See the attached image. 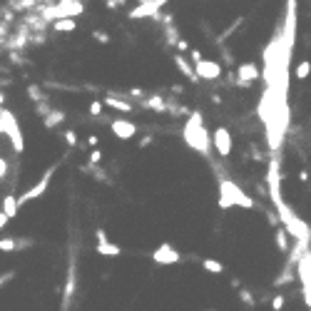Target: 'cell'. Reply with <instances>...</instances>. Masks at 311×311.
<instances>
[{
	"instance_id": "obj_1",
	"label": "cell",
	"mask_w": 311,
	"mask_h": 311,
	"mask_svg": "<svg viewBox=\"0 0 311 311\" xmlns=\"http://www.w3.org/2000/svg\"><path fill=\"white\" fill-rule=\"evenodd\" d=\"M184 142H187V147H192L195 152L199 155L209 157V142H212V135L207 132V127H204V119L199 112H192L189 119H187V125H184Z\"/></svg>"
},
{
	"instance_id": "obj_2",
	"label": "cell",
	"mask_w": 311,
	"mask_h": 311,
	"mask_svg": "<svg viewBox=\"0 0 311 311\" xmlns=\"http://www.w3.org/2000/svg\"><path fill=\"white\" fill-rule=\"evenodd\" d=\"M229 207H242V209H254V199L236 182L219 177V209H229Z\"/></svg>"
},
{
	"instance_id": "obj_3",
	"label": "cell",
	"mask_w": 311,
	"mask_h": 311,
	"mask_svg": "<svg viewBox=\"0 0 311 311\" xmlns=\"http://www.w3.org/2000/svg\"><path fill=\"white\" fill-rule=\"evenodd\" d=\"M0 132L8 135V139H10V145H13L15 152L25 150V139H22V132H20L18 117L13 115L10 110H3V115H0Z\"/></svg>"
},
{
	"instance_id": "obj_4",
	"label": "cell",
	"mask_w": 311,
	"mask_h": 311,
	"mask_svg": "<svg viewBox=\"0 0 311 311\" xmlns=\"http://www.w3.org/2000/svg\"><path fill=\"white\" fill-rule=\"evenodd\" d=\"M276 209H279V214H281V222L286 224V232L292 234V236H296L299 242H306V239H309V227H306V224H304V222H301L286 204H279Z\"/></svg>"
},
{
	"instance_id": "obj_5",
	"label": "cell",
	"mask_w": 311,
	"mask_h": 311,
	"mask_svg": "<svg viewBox=\"0 0 311 311\" xmlns=\"http://www.w3.org/2000/svg\"><path fill=\"white\" fill-rule=\"evenodd\" d=\"M296 276L301 281V294H304V304L311 309V252H306L299 256V264H296Z\"/></svg>"
},
{
	"instance_id": "obj_6",
	"label": "cell",
	"mask_w": 311,
	"mask_h": 311,
	"mask_svg": "<svg viewBox=\"0 0 311 311\" xmlns=\"http://www.w3.org/2000/svg\"><path fill=\"white\" fill-rule=\"evenodd\" d=\"M55 170H58V164H53L45 175L40 177L38 182L30 187V189H25L22 195L18 197V207L20 204H28V202H33V199H40V197H45V192H47V187H50V182H53V175H55Z\"/></svg>"
},
{
	"instance_id": "obj_7",
	"label": "cell",
	"mask_w": 311,
	"mask_h": 311,
	"mask_svg": "<svg viewBox=\"0 0 311 311\" xmlns=\"http://www.w3.org/2000/svg\"><path fill=\"white\" fill-rule=\"evenodd\" d=\"M152 261H155V264H162V267H172V264H179V261H182V254L177 252L172 244H159L155 252H152Z\"/></svg>"
},
{
	"instance_id": "obj_8",
	"label": "cell",
	"mask_w": 311,
	"mask_h": 311,
	"mask_svg": "<svg viewBox=\"0 0 311 311\" xmlns=\"http://www.w3.org/2000/svg\"><path fill=\"white\" fill-rule=\"evenodd\" d=\"M170 0H147L145 5H137L130 10V18L132 20H142V18H157L159 15V10H162V5H167Z\"/></svg>"
},
{
	"instance_id": "obj_9",
	"label": "cell",
	"mask_w": 311,
	"mask_h": 311,
	"mask_svg": "<svg viewBox=\"0 0 311 311\" xmlns=\"http://www.w3.org/2000/svg\"><path fill=\"white\" fill-rule=\"evenodd\" d=\"M267 184H269V199L274 202V207L284 204V202H281V187H279V162H276V159L269 164V172H267Z\"/></svg>"
},
{
	"instance_id": "obj_10",
	"label": "cell",
	"mask_w": 311,
	"mask_h": 311,
	"mask_svg": "<svg viewBox=\"0 0 311 311\" xmlns=\"http://www.w3.org/2000/svg\"><path fill=\"white\" fill-rule=\"evenodd\" d=\"M212 142H214V150L219 157H229L232 155V135L227 127H217L212 135Z\"/></svg>"
},
{
	"instance_id": "obj_11",
	"label": "cell",
	"mask_w": 311,
	"mask_h": 311,
	"mask_svg": "<svg viewBox=\"0 0 311 311\" xmlns=\"http://www.w3.org/2000/svg\"><path fill=\"white\" fill-rule=\"evenodd\" d=\"M110 130H112V135H115L117 139H125V142L137 135V125L135 122H130V119H125V117L112 119V122H110Z\"/></svg>"
},
{
	"instance_id": "obj_12",
	"label": "cell",
	"mask_w": 311,
	"mask_h": 311,
	"mask_svg": "<svg viewBox=\"0 0 311 311\" xmlns=\"http://www.w3.org/2000/svg\"><path fill=\"white\" fill-rule=\"evenodd\" d=\"M195 75L197 80H219L222 78V65L214 60H202L195 65Z\"/></svg>"
},
{
	"instance_id": "obj_13",
	"label": "cell",
	"mask_w": 311,
	"mask_h": 311,
	"mask_svg": "<svg viewBox=\"0 0 311 311\" xmlns=\"http://www.w3.org/2000/svg\"><path fill=\"white\" fill-rule=\"evenodd\" d=\"M236 78H239V85H249L259 78V67L254 62H242L239 70H236Z\"/></svg>"
},
{
	"instance_id": "obj_14",
	"label": "cell",
	"mask_w": 311,
	"mask_h": 311,
	"mask_svg": "<svg viewBox=\"0 0 311 311\" xmlns=\"http://www.w3.org/2000/svg\"><path fill=\"white\" fill-rule=\"evenodd\" d=\"M95 252H98L100 256H110V259H115V256H119V254H122V247L107 239V242H98Z\"/></svg>"
},
{
	"instance_id": "obj_15",
	"label": "cell",
	"mask_w": 311,
	"mask_h": 311,
	"mask_svg": "<svg viewBox=\"0 0 311 311\" xmlns=\"http://www.w3.org/2000/svg\"><path fill=\"white\" fill-rule=\"evenodd\" d=\"M175 65L179 67V73L189 80V82H199V80H197V75H195V67L187 62V58H184V55H175Z\"/></svg>"
},
{
	"instance_id": "obj_16",
	"label": "cell",
	"mask_w": 311,
	"mask_h": 311,
	"mask_svg": "<svg viewBox=\"0 0 311 311\" xmlns=\"http://www.w3.org/2000/svg\"><path fill=\"white\" fill-rule=\"evenodd\" d=\"M18 197H13V195H8L5 199H3V214L8 217V219H15L18 217Z\"/></svg>"
},
{
	"instance_id": "obj_17",
	"label": "cell",
	"mask_w": 311,
	"mask_h": 311,
	"mask_svg": "<svg viewBox=\"0 0 311 311\" xmlns=\"http://www.w3.org/2000/svg\"><path fill=\"white\" fill-rule=\"evenodd\" d=\"M102 105L112 107L117 112H132V105L130 102H125V100H119V98H112V95H107V98L102 100Z\"/></svg>"
},
{
	"instance_id": "obj_18",
	"label": "cell",
	"mask_w": 311,
	"mask_h": 311,
	"mask_svg": "<svg viewBox=\"0 0 311 311\" xmlns=\"http://www.w3.org/2000/svg\"><path fill=\"white\" fill-rule=\"evenodd\" d=\"M75 28H78V22L73 18H60L53 22V30H55V33H73Z\"/></svg>"
},
{
	"instance_id": "obj_19",
	"label": "cell",
	"mask_w": 311,
	"mask_h": 311,
	"mask_svg": "<svg viewBox=\"0 0 311 311\" xmlns=\"http://www.w3.org/2000/svg\"><path fill=\"white\" fill-rule=\"evenodd\" d=\"M62 119H65V112H62V110H50V112L45 115V127L53 130V127H58Z\"/></svg>"
},
{
	"instance_id": "obj_20",
	"label": "cell",
	"mask_w": 311,
	"mask_h": 311,
	"mask_svg": "<svg viewBox=\"0 0 311 311\" xmlns=\"http://www.w3.org/2000/svg\"><path fill=\"white\" fill-rule=\"evenodd\" d=\"M147 107H152V110H157V112H167L170 110V105L164 102V100L159 98V95H152V98H147V102H145Z\"/></svg>"
},
{
	"instance_id": "obj_21",
	"label": "cell",
	"mask_w": 311,
	"mask_h": 311,
	"mask_svg": "<svg viewBox=\"0 0 311 311\" xmlns=\"http://www.w3.org/2000/svg\"><path fill=\"white\" fill-rule=\"evenodd\" d=\"M202 267H204V272H209V274H224V264L217 261V259H209V256L202 261Z\"/></svg>"
},
{
	"instance_id": "obj_22",
	"label": "cell",
	"mask_w": 311,
	"mask_h": 311,
	"mask_svg": "<svg viewBox=\"0 0 311 311\" xmlns=\"http://www.w3.org/2000/svg\"><path fill=\"white\" fill-rule=\"evenodd\" d=\"M309 75H311V62H309V60H301V62H299V67H296V78L306 80Z\"/></svg>"
},
{
	"instance_id": "obj_23",
	"label": "cell",
	"mask_w": 311,
	"mask_h": 311,
	"mask_svg": "<svg viewBox=\"0 0 311 311\" xmlns=\"http://www.w3.org/2000/svg\"><path fill=\"white\" fill-rule=\"evenodd\" d=\"M15 249H18V242H15L13 236L0 239V252H15Z\"/></svg>"
},
{
	"instance_id": "obj_24",
	"label": "cell",
	"mask_w": 311,
	"mask_h": 311,
	"mask_svg": "<svg viewBox=\"0 0 311 311\" xmlns=\"http://www.w3.org/2000/svg\"><path fill=\"white\" fill-rule=\"evenodd\" d=\"M276 247H279V252H289V242H286V232H276Z\"/></svg>"
},
{
	"instance_id": "obj_25",
	"label": "cell",
	"mask_w": 311,
	"mask_h": 311,
	"mask_svg": "<svg viewBox=\"0 0 311 311\" xmlns=\"http://www.w3.org/2000/svg\"><path fill=\"white\" fill-rule=\"evenodd\" d=\"M102 107H105V105H102V100H92V102H90V115L100 117V115H102Z\"/></svg>"
},
{
	"instance_id": "obj_26",
	"label": "cell",
	"mask_w": 311,
	"mask_h": 311,
	"mask_svg": "<svg viewBox=\"0 0 311 311\" xmlns=\"http://www.w3.org/2000/svg\"><path fill=\"white\" fill-rule=\"evenodd\" d=\"M92 38L98 40L100 45H110V40H112L107 33H102V30H95V33H92Z\"/></svg>"
},
{
	"instance_id": "obj_27",
	"label": "cell",
	"mask_w": 311,
	"mask_h": 311,
	"mask_svg": "<svg viewBox=\"0 0 311 311\" xmlns=\"http://www.w3.org/2000/svg\"><path fill=\"white\" fill-rule=\"evenodd\" d=\"M65 142H67V147H75V145H78V135H75V130H67V132H65Z\"/></svg>"
},
{
	"instance_id": "obj_28",
	"label": "cell",
	"mask_w": 311,
	"mask_h": 311,
	"mask_svg": "<svg viewBox=\"0 0 311 311\" xmlns=\"http://www.w3.org/2000/svg\"><path fill=\"white\" fill-rule=\"evenodd\" d=\"M284 301H286V299H284L281 294H276V296H274V301H272V309L274 311H281V309H284Z\"/></svg>"
},
{
	"instance_id": "obj_29",
	"label": "cell",
	"mask_w": 311,
	"mask_h": 311,
	"mask_svg": "<svg viewBox=\"0 0 311 311\" xmlns=\"http://www.w3.org/2000/svg\"><path fill=\"white\" fill-rule=\"evenodd\" d=\"M100 162H102V152H100V150H92V152H90V167H92V164H100Z\"/></svg>"
},
{
	"instance_id": "obj_30",
	"label": "cell",
	"mask_w": 311,
	"mask_h": 311,
	"mask_svg": "<svg viewBox=\"0 0 311 311\" xmlns=\"http://www.w3.org/2000/svg\"><path fill=\"white\" fill-rule=\"evenodd\" d=\"M175 45H177V50H179V53H187V50H192V47H189V42H187V40H182V38L177 40Z\"/></svg>"
},
{
	"instance_id": "obj_31",
	"label": "cell",
	"mask_w": 311,
	"mask_h": 311,
	"mask_svg": "<svg viewBox=\"0 0 311 311\" xmlns=\"http://www.w3.org/2000/svg\"><path fill=\"white\" fill-rule=\"evenodd\" d=\"M239 299H242V301H244V304H249V306H254V299H252V292H247V289H244V292L239 294Z\"/></svg>"
},
{
	"instance_id": "obj_32",
	"label": "cell",
	"mask_w": 311,
	"mask_h": 311,
	"mask_svg": "<svg viewBox=\"0 0 311 311\" xmlns=\"http://www.w3.org/2000/svg\"><path fill=\"white\" fill-rule=\"evenodd\" d=\"M189 60H192V62H195V65H197V62H202V60H204V58H202V53H199L197 47H192V50H189Z\"/></svg>"
},
{
	"instance_id": "obj_33",
	"label": "cell",
	"mask_w": 311,
	"mask_h": 311,
	"mask_svg": "<svg viewBox=\"0 0 311 311\" xmlns=\"http://www.w3.org/2000/svg\"><path fill=\"white\" fill-rule=\"evenodd\" d=\"M8 175V162H5V157H0V179Z\"/></svg>"
},
{
	"instance_id": "obj_34",
	"label": "cell",
	"mask_w": 311,
	"mask_h": 311,
	"mask_svg": "<svg viewBox=\"0 0 311 311\" xmlns=\"http://www.w3.org/2000/svg\"><path fill=\"white\" fill-rule=\"evenodd\" d=\"M15 276V272H8V274H0V284H5V281H10Z\"/></svg>"
},
{
	"instance_id": "obj_35",
	"label": "cell",
	"mask_w": 311,
	"mask_h": 311,
	"mask_svg": "<svg viewBox=\"0 0 311 311\" xmlns=\"http://www.w3.org/2000/svg\"><path fill=\"white\" fill-rule=\"evenodd\" d=\"M296 179H299V182H309V172H306V170H301V172L296 175Z\"/></svg>"
},
{
	"instance_id": "obj_36",
	"label": "cell",
	"mask_w": 311,
	"mask_h": 311,
	"mask_svg": "<svg viewBox=\"0 0 311 311\" xmlns=\"http://www.w3.org/2000/svg\"><path fill=\"white\" fill-rule=\"evenodd\" d=\"M95 236H98V242H107V234H105V229H98V232H95Z\"/></svg>"
},
{
	"instance_id": "obj_37",
	"label": "cell",
	"mask_w": 311,
	"mask_h": 311,
	"mask_svg": "<svg viewBox=\"0 0 311 311\" xmlns=\"http://www.w3.org/2000/svg\"><path fill=\"white\" fill-rule=\"evenodd\" d=\"M98 142H100L98 135H90V137H87V145H90V147H98Z\"/></svg>"
},
{
	"instance_id": "obj_38",
	"label": "cell",
	"mask_w": 311,
	"mask_h": 311,
	"mask_svg": "<svg viewBox=\"0 0 311 311\" xmlns=\"http://www.w3.org/2000/svg\"><path fill=\"white\" fill-rule=\"evenodd\" d=\"M150 145H152V137H142L139 139V147H150Z\"/></svg>"
},
{
	"instance_id": "obj_39",
	"label": "cell",
	"mask_w": 311,
	"mask_h": 311,
	"mask_svg": "<svg viewBox=\"0 0 311 311\" xmlns=\"http://www.w3.org/2000/svg\"><path fill=\"white\" fill-rule=\"evenodd\" d=\"M8 222H10V219H8V217H5V214L0 212V232H3V227H5V224H8Z\"/></svg>"
},
{
	"instance_id": "obj_40",
	"label": "cell",
	"mask_w": 311,
	"mask_h": 311,
	"mask_svg": "<svg viewBox=\"0 0 311 311\" xmlns=\"http://www.w3.org/2000/svg\"><path fill=\"white\" fill-rule=\"evenodd\" d=\"M3 102H5V95H3V92H0V105H3Z\"/></svg>"
},
{
	"instance_id": "obj_41",
	"label": "cell",
	"mask_w": 311,
	"mask_h": 311,
	"mask_svg": "<svg viewBox=\"0 0 311 311\" xmlns=\"http://www.w3.org/2000/svg\"><path fill=\"white\" fill-rule=\"evenodd\" d=\"M145 3H147V0H137V5H145Z\"/></svg>"
},
{
	"instance_id": "obj_42",
	"label": "cell",
	"mask_w": 311,
	"mask_h": 311,
	"mask_svg": "<svg viewBox=\"0 0 311 311\" xmlns=\"http://www.w3.org/2000/svg\"><path fill=\"white\" fill-rule=\"evenodd\" d=\"M115 3H117V5H122V3H125V0H115Z\"/></svg>"
},
{
	"instance_id": "obj_43",
	"label": "cell",
	"mask_w": 311,
	"mask_h": 311,
	"mask_svg": "<svg viewBox=\"0 0 311 311\" xmlns=\"http://www.w3.org/2000/svg\"><path fill=\"white\" fill-rule=\"evenodd\" d=\"M0 115H3V105H0Z\"/></svg>"
},
{
	"instance_id": "obj_44",
	"label": "cell",
	"mask_w": 311,
	"mask_h": 311,
	"mask_svg": "<svg viewBox=\"0 0 311 311\" xmlns=\"http://www.w3.org/2000/svg\"><path fill=\"white\" fill-rule=\"evenodd\" d=\"M0 45H3V38H0Z\"/></svg>"
}]
</instances>
